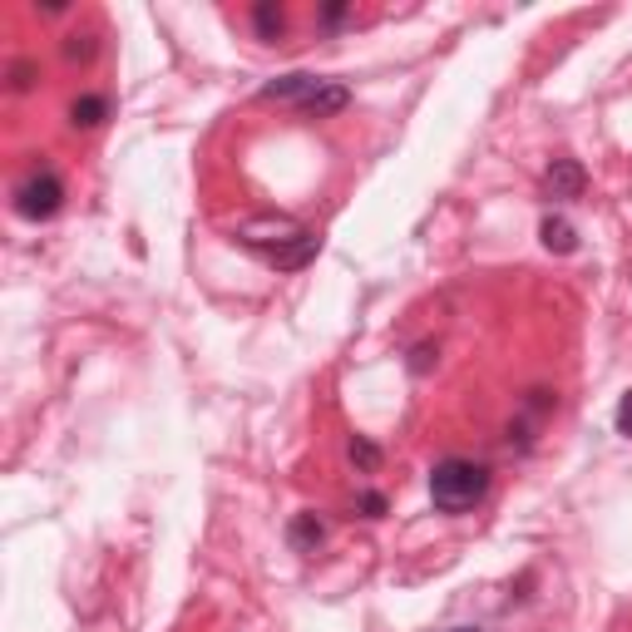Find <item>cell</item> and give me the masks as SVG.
Wrapping results in <instances>:
<instances>
[{"mask_svg":"<svg viewBox=\"0 0 632 632\" xmlns=\"http://www.w3.org/2000/svg\"><path fill=\"white\" fill-rule=\"evenodd\" d=\"M237 243L243 247H252L268 268H277V272H297V268H307L311 258H317V247H322V237L311 233V227H301V223H292V218H252V223H243L237 227Z\"/></svg>","mask_w":632,"mask_h":632,"instance_id":"1","label":"cell"},{"mask_svg":"<svg viewBox=\"0 0 632 632\" xmlns=\"http://www.w3.org/2000/svg\"><path fill=\"white\" fill-rule=\"evenodd\" d=\"M484 494H490V464L470 460V455L435 460V470H430V504L439 515H470Z\"/></svg>","mask_w":632,"mask_h":632,"instance_id":"2","label":"cell"},{"mask_svg":"<svg viewBox=\"0 0 632 632\" xmlns=\"http://www.w3.org/2000/svg\"><path fill=\"white\" fill-rule=\"evenodd\" d=\"M262 99H277V104H297L301 114L332 119L351 104V89L342 79H322V75H277L272 85H262Z\"/></svg>","mask_w":632,"mask_h":632,"instance_id":"3","label":"cell"},{"mask_svg":"<svg viewBox=\"0 0 632 632\" xmlns=\"http://www.w3.org/2000/svg\"><path fill=\"white\" fill-rule=\"evenodd\" d=\"M11 208L25 223H50V218L65 208V178H60L50 163H35V169L11 188Z\"/></svg>","mask_w":632,"mask_h":632,"instance_id":"4","label":"cell"},{"mask_svg":"<svg viewBox=\"0 0 632 632\" xmlns=\"http://www.w3.org/2000/svg\"><path fill=\"white\" fill-rule=\"evenodd\" d=\"M583 188H588V173H583L579 159H554L544 169V198L573 203V198H583Z\"/></svg>","mask_w":632,"mask_h":632,"instance_id":"5","label":"cell"},{"mask_svg":"<svg viewBox=\"0 0 632 632\" xmlns=\"http://www.w3.org/2000/svg\"><path fill=\"white\" fill-rule=\"evenodd\" d=\"M287 544L297 548V554H317V548L326 544V524L311 515V509H301V515L287 524Z\"/></svg>","mask_w":632,"mask_h":632,"instance_id":"6","label":"cell"},{"mask_svg":"<svg viewBox=\"0 0 632 632\" xmlns=\"http://www.w3.org/2000/svg\"><path fill=\"white\" fill-rule=\"evenodd\" d=\"M538 237H544V247H548V252H558V258L579 252V227L568 223L563 213H548L544 223H538Z\"/></svg>","mask_w":632,"mask_h":632,"instance_id":"7","label":"cell"},{"mask_svg":"<svg viewBox=\"0 0 632 632\" xmlns=\"http://www.w3.org/2000/svg\"><path fill=\"white\" fill-rule=\"evenodd\" d=\"M252 30H258V40H282L287 35V11H282L277 0H258L252 5Z\"/></svg>","mask_w":632,"mask_h":632,"instance_id":"8","label":"cell"},{"mask_svg":"<svg viewBox=\"0 0 632 632\" xmlns=\"http://www.w3.org/2000/svg\"><path fill=\"white\" fill-rule=\"evenodd\" d=\"M109 119V99L104 95H79L75 104H70V124L75 129H99Z\"/></svg>","mask_w":632,"mask_h":632,"instance_id":"9","label":"cell"},{"mask_svg":"<svg viewBox=\"0 0 632 632\" xmlns=\"http://www.w3.org/2000/svg\"><path fill=\"white\" fill-rule=\"evenodd\" d=\"M346 455H351V464H356V470H361V474H371L375 464H381V445H371V439H365V435H356L351 445H346Z\"/></svg>","mask_w":632,"mask_h":632,"instance_id":"10","label":"cell"},{"mask_svg":"<svg viewBox=\"0 0 632 632\" xmlns=\"http://www.w3.org/2000/svg\"><path fill=\"white\" fill-rule=\"evenodd\" d=\"M65 60H70V65H89V60H95V35H70Z\"/></svg>","mask_w":632,"mask_h":632,"instance_id":"11","label":"cell"},{"mask_svg":"<svg viewBox=\"0 0 632 632\" xmlns=\"http://www.w3.org/2000/svg\"><path fill=\"white\" fill-rule=\"evenodd\" d=\"M35 75H40V65H35V60H15V65H11V89H15V95L35 89Z\"/></svg>","mask_w":632,"mask_h":632,"instance_id":"12","label":"cell"},{"mask_svg":"<svg viewBox=\"0 0 632 632\" xmlns=\"http://www.w3.org/2000/svg\"><path fill=\"white\" fill-rule=\"evenodd\" d=\"M356 509H361V519H381V515H386V494L361 490V494H356Z\"/></svg>","mask_w":632,"mask_h":632,"instance_id":"13","label":"cell"},{"mask_svg":"<svg viewBox=\"0 0 632 632\" xmlns=\"http://www.w3.org/2000/svg\"><path fill=\"white\" fill-rule=\"evenodd\" d=\"M346 15H351V5H346V0H332V5L317 11V21H322V30H336V25H346Z\"/></svg>","mask_w":632,"mask_h":632,"instance_id":"14","label":"cell"},{"mask_svg":"<svg viewBox=\"0 0 632 632\" xmlns=\"http://www.w3.org/2000/svg\"><path fill=\"white\" fill-rule=\"evenodd\" d=\"M612 420H618V435H628V439H632V391L618 400V416H612Z\"/></svg>","mask_w":632,"mask_h":632,"instance_id":"15","label":"cell"},{"mask_svg":"<svg viewBox=\"0 0 632 632\" xmlns=\"http://www.w3.org/2000/svg\"><path fill=\"white\" fill-rule=\"evenodd\" d=\"M410 371H416V375L430 371V346H416V361H410Z\"/></svg>","mask_w":632,"mask_h":632,"instance_id":"16","label":"cell"},{"mask_svg":"<svg viewBox=\"0 0 632 632\" xmlns=\"http://www.w3.org/2000/svg\"><path fill=\"white\" fill-rule=\"evenodd\" d=\"M445 632H484V628H470V622H460V628H445Z\"/></svg>","mask_w":632,"mask_h":632,"instance_id":"17","label":"cell"}]
</instances>
